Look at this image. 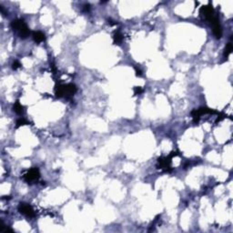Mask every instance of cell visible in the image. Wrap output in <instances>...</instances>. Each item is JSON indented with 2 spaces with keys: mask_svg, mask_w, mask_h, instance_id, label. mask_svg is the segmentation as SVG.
Wrapping results in <instances>:
<instances>
[{
  "mask_svg": "<svg viewBox=\"0 0 233 233\" xmlns=\"http://www.w3.org/2000/svg\"><path fill=\"white\" fill-rule=\"evenodd\" d=\"M217 113V111L209 108V107H200L199 109H194L191 112V116H193V120L195 123H197L200 120V116L204 115V114H215Z\"/></svg>",
  "mask_w": 233,
  "mask_h": 233,
  "instance_id": "obj_2",
  "label": "cell"
},
{
  "mask_svg": "<svg viewBox=\"0 0 233 233\" xmlns=\"http://www.w3.org/2000/svg\"><path fill=\"white\" fill-rule=\"evenodd\" d=\"M170 163H171V158L169 156L167 158H160L158 160L159 169H164L165 171H168V169L170 168Z\"/></svg>",
  "mask_w": 233,
  "mask_h": 233,
  "instance_id": "obj_7",
  "label": "cell"
},
{
  "mask_svg": "<svg viewBox=\"0 0 233 233\" xmlns=\"http://www.w3.org/2000/svg\"><path fill=\"white\" fill-rule=\"evenodd\" d=\"M32 36L36 43H41V42L45 41V39H46L45 35L40 31H34L32 33Z\"/></svg>",
  "mask_w": 233,
  "mask_h": 233,
  "instance_id": "obj_8",
  "label": "cell"
},
{
  "mask_svg": "<svg viewBox=\"0 0 233 233\" xmlns=\"http://www.w3.org/2000/svg\"><path fill=\"white\" fill-rule=\"evenodd\" d=\"M30 124L27 120H26L25 119H19L17 120V128H19L21 126H25V125H28Z\"/></svg>",
  "mask_w": 233,
  "mask_h": 233,
  "instance_id": "obj_13",
  "label": "cell"
},
{
  "mask_svg": "<svg viewBox=\"0 0 233 233\" xmlns=\"http://www.w3.org/2000/svg\"><path fill=\"white\" fill-rule=\"evenodd\" d=\"M113 40H114V44L120 45L121 42L123 41V35L120 31L115 32L114 35H113Z\"/></svg>",
  "mask_w": 233,
  "mask_h": 233,
  "instance_id": "obj_10",
  "label": "cell"
},
{
  "mask_svg": "<svg viewBox=\"0 0 233 233\" xmlns=\"http://www.w3.org/2000/svg\"><path fill=\"white\" fill-rule=\"evenodd\" d=\"M232 49H233V47H232V43L229 42L227 44V46L225 47V50H224V56L225 57H228L229 54H231L232 52Z\"/></svg>",
  "mask_w": 233,
  "mask_h": 233,
  "instance_id": "obj_11",
  "label": "cell"
},
{
  "mask_svg": "<svg viewBox=\"0 0 233 233\" xmlns=\"http://www.w3.org/2000/svg\"><path fill=\"white\" fill-rule=\"evenodd\" d=\"M135 71H136V76H140L142 75V71L140 68H138V67H135Z\"/></svg>",
  "mask_w": 233,
  "mask_h": 233,
  "instance_id": "obj_17",
  "label": "cell"
},
{
  "mask_svg": "<svg viewBox=\"0 0 233 233\" xmlns=\"http://www.w3.org/2000/svg\"><path fill=\"white\" fill-rule=\"evenodd\" d=\"M11 27L14 31H17L21 38H26L30 34V30L26 24L20 19H16L11 22Z\"/></svg>",
  "mask_w": 233,
  "mask_h": 233,
  "instance_id": "obj_1",
  "label": "cell"
},
{
  "mask_svg": "<svg viewBox=\"0 0 233 233\" xmlns=\"http://www.w3.org/2000/svg\"><path fill=\"white\" fill-rule=\"evenodd\" d=\"M89 11V5L88 4V5H85V11Z\"/></svg>",
  "mask_w": 233,
  "mask_h": 233,
  "instance_id": "obj_18",
  "label": "cell"
},
{
  "mask_svg": "<svg viewBox=\"0 0 233 233\" xmlns=\"http://www.w3.org/2000/svg\"><path fill=\"white\" fill-rule=\"evenodd\" d=\"M200 14L208 20L211 21L212 18L215 17L214 16V8L211 4H209L207 6H204L200 8Z\"/></svg>",
  "mask_w": 233,
  "mask_h": 233,
  "instance_id": "obj_3",
  "label": "cell"
},
{
  "mask_svg": "<svg viewBox=\"0 0 233 233\" xmlns=\"http://www.w3.org/2000/svg\"><path fill=\"white\" fill-rule=\"evenodd\" d=\"M39 177H40L39 170H38V169H36V168H34V169H31L30 170H28L24 175V179L26 182H31V181L38 179H39Z\"/></svg>",
  "mask_w": 233,
  "mask_h": 233,
  "instance_id": "obj_5",
  "label": "cell"
},
{
  "mask_svg": "<svg viewBox=\"0 0 233 233\" xmlns=\"http://www.w3.org/2000/svg\"><path fill=\"white\" fill-rule=\"evenodd\" d=\"M225 116H225L224 113H219V116H218V119H217V120H216V123H218V122L223 120L225 119Z\"/></svg>",
  "mask_w": 233,
  "mask_h": 233,
  "instance_id": "obj_16",
  "label": "cell"
},
{
  "mask_svg": "<svg viewBox=\"0 0 233 233\" xmlns=\"http://www.w3.org/2000/svg\"><path fill=\"white\" fill-rule=\"evenodd\" d=\"M210 22L213 25V34H214L215 37L218 38V39H219V38H221V36H222V28H221L219 17H214Z\"/></svg>",
  "mask_w": 233,
  "mask_h": 233,
  "instance_id": "obj_6",
  "label": "cell"
},
{
  "mask_svg": "<svg viewBox=\"0 0 233 233\" xmlns=\"http://www.w3.org/2000/svg\"><path fill=\"white\" fill-rule=\"evenodd\" d=\"M20 67H21V64H20V62H19V61H17V60L14 61V62H13V64H12V68H13L14 70H16V69L19 68Z\"/></svg>",
  "mask_w": 233,
  "mask_h": 233,
  "instance_id": "obj_14",
  "label": "cell"
},
{
  "mask_svg": "<svg viewBox=\"0 0 233 233\" xmlns=\"http://www.w3.org/2000/svg\"><path fill=\"white\" fill-rule=\"evenodd\" d=\"M18 211L21 214H23L26 217H29V218H32L35 216V211H34L33 208L27 203H20L18 206Z\"/></svg>",
  "mask_w": 233,
  "mask_h": 233,
  "instance_id": "obj_4",
  "label": "cell"
},
{
  "mask_svg": "<svg viewBox=\"0 0 233 233\" xmlns=\"http://www.w3.org/2000/svg\"><path fill=\"white\" fill-rule=\"evenodd\" d=\"M76 92V87L74 84H67L65 85V93L66 95H74Z\"/></svg>",
  "mask_w": 233,
  "mask_h": 233,
  "instance_id": "obj_9",
  "label": "cell"
},
{
  "mask_svg": "<svg viewBox=\"0 0 233 233\" xmlns=\"http://www.w3.org/2000/svg\"><path fill=\"white\" fill-rule=\"evenodd\" d=\"M23 108L24 107H23V106H21L19 100H17V102L14 105V111L17 114H21L23 112Z\"/></svg>",
  "mask_w": 233,
  "mask_h": 233,
  "instance_id": "obj_12",
  "label": "cell"
},
{
  "mask_svg": "<svg viewBox=\"0 0 233 233\" xmlns=\"http://www.w3.org/2000/svg\"><path fill=\"white\" fill-rule=\"evenodd\" d=\"M142 92H143L142 88H140V87H135L134 88V94L135 95H140Z\"/></svg>",
  "mask_w": 233,
  "mask_h": 233,
  "instance_id": "obj_15",
  "label": "cell"
}]
</instances>
